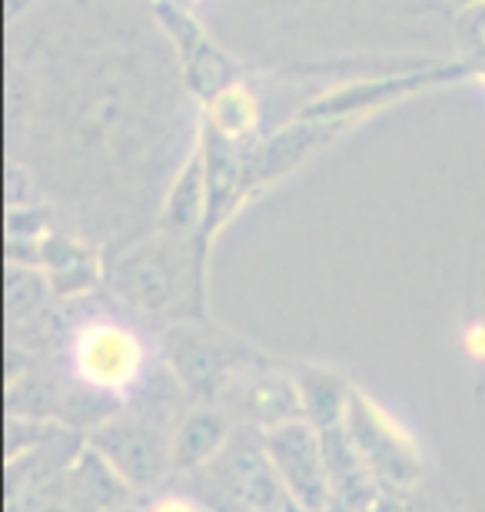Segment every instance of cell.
I'll list each match as a JSON object with an SVG mask.
<instances>
[{"instance_id": "obj_11", "label": "cell", "mask_w": 485, "mask_h": 512, "mask_svg": "<svg viewBox=\"0 0 485 512\" xmlns=\"http://www.w3.org/2000/svg\"><path fill=\"white\" fill-rule=\"evenodd\" d=\"M293 373H296V386H299L303 419H309L319 433L343 426L356 389L349 386L339 373L323 370V366H296Z\"/></svg>"}, {"instance_id": "obj_15", "label": "cell", "mask_w": 485, "mask_h": 512, "mask_svg": "<svg viewBox=\"0 0 485 512\" xmlns=\"http://www.w3.org/2000/svg\"><path fill=\"white\" fill-rule=\"evenodd\" d=\"M140 512H206V506L187 493H157L140 506Z\"/></svg>"}, {"instance_id": "obj_10", "label": "cell", "mask_w": 485, "mask_h": 512, "mask_svg": "<svg viewBox=\"0 0 485 512\" xmlns=\"http://www.w3.org/2000/svg\"><path fill=\"white\" fill-rule=\"evenodd\" d=\"M34 253L57 296H80L94 290L100 280L97 256L84 243L64 237V233H50V237L34 243Z\"/></svg>"}, {"instance_id": "obj_9", "label": "cell", "mask_w": 485, "mask_h": 512, "mask_svg": "<svg viewBox=\"0 0 485 512\" xmlns=\"http://www.w3.org/2000/svg\"><path fill=\"white\" fill-rule=\"evenodd\" d=\"M157 14H160L163 24H167L170 34L180 40V54H183V64H187L190 87L196 90V94H200L203 100H213L216 94H223L226 87H233L230 64H226L220 50L200 34V27H196L180 7L157 4Z\"/></svg>"}, {"instance_id": "obj_18", "label": "cell", "mask_w": 485, "mask_h": 512, "mask_svg": "<svg viewBox=\"0 0 485 512\" xmlns=\"http://www.w3.org/2000/svg\"><path fill=\"white\" fill-rule=\"evenodd\" d=\"M110 512H140V509H120V506H117V509H110Z\"/></svg>"}, {"instance_id": "obj_16", "label": "cell", "mask_w": 485, "mask_h": 512, "mask_svg": "<svg viewBox=\"0 0 485 512\" xmlns=\"http://www.w3.org/2000/svg\"><path fill=\"white\" fill-rule=\"evenodd\" d=\"M466 350L472 360H485V323H472L466 330Z\"/></svg>"}, {"instance_id": "obj_1", "label": "cell", "mask_w": 485, "mask_h": 512, "mask_svg": "<svg viewBox=\"0 0 485 512\" xmlns=\"http://www.w3.org/2000/svg\"><path fill=\"white\" fill-rule=\"evenodd\" d=\"M70 383L107 403L130 399L153 373L150 346L137 326L117 316H87L67 336Z\"/></svg>"}, {"instance_id": "obj_6", "label": "cell", "mask_w": 485, "mask_h": 512, "mask_svg": "<svg viewBox=\"0 0 485 512\" xmlns=\"http://www.w3.org/2000/svg\"><path fill=\"white\" fill-rule=\"evenodd\" d=\"M216 406H223L236 423L256 429H273L303 416L296 373L263 360V356H253L230 376Z\"/></svg>"}, {"instance_id": "obj_8", "label": "cell", "mask_w": 485, "mask_h": 512, "mask_svg": "<svg viewBox=\"0 0 485 512\" xmlns=\"http://www.w3.org/2000/svg\"><path fill=\"white\" fill-rule=\"evenodd\" d=\"M236 419L216 403H196L183 413L173 429V469L177 473H196L206 463H213L230 443Z\"/></svg>"}, {"instance_id": "obj_12", "label": "cell", "mask_w": 485, "mask_h": 512, "mask_svg": "<svg viewBox=\"0 0 485 512\" xmlns=\"http://www.w3.org/2000/svg\"><path fill=\"white\" fill-rule=\"evenodd\" d=\"M206 213H210V170H206V150H196L167 193L163 230L173 237H190L203 227Z\"/></svg>"}, {"instance_id": "obj_13", "label": "cell", "mask_w": 485, "mask_h": 512, "mask_svg": "<svg viewBox=\"0 0 485 512\" xmlns=\"http://www.w3.org/2000/svg\"><path fill=\"white\" fill-rule=\"evenodd\" d=\"M256 120H260V107H256V97L246 87L233 84L210 100V127L223 140L240 143L256 127Z\"/></svg>"}, {"instance_id": "obj_14", "label": "cell", "mask_w": 485, "mask_h": 512, "mask_svg": "<svg viewBox=\"0 0 485 512\" xmlns=\"http://www.w3.org/2000/svg\"><path fill=\"white\" fill-rule=\"evenodd\" d=\"M452 30H456V40L466 54L485 67V0H476L469 7H459L456 17H452Z\"/></svg>"}, {"instance_id": "obj_7", "label": "cell", "mask_w": 485, "mask_h": 512, "mask_svg": "<svg viewBox=\"0 0 485 512\" xmlns=\"http://www.w3.org/2000/svg\"><path fill=\"white\" fill-rule=\"evenodd\" d=\"M346 433L353 439L359 459L373 469L376 476H386L392 483H412L422 473V453L416 439L406 426H399L396 419L369 396L356 389L353 403L346 413Z\"/></svg>"}, {"instance_id": "obj_4", "label": "cell", "mask_w": 485, "mask_h": 512, "mask_svg": "<svg viewBox=\"0 0 485 512\" xmlns=\"http://www.w3.org/2000/svg\"><path fill=\"white\" fill-rule=\"evenodd\" d=\"M160 353L163 363L170 366L173 376L187 389V396L196 403H216L230 376L256 356L233 336L187 320L173 323L163 333Z\"/></svg>"}, {"instance_id": "obj_5", "label": "cell", "mask_w": 485, "mask_h": 512, "mask_svg": "<svg viewBox=\"0 0 485 512\" xmlns=\"http://www.w3.org/2000/svg\"><path fill=\"white\" fill-rule=\"evenodd\" d=\"M266 456L293 496V503L306 512H326L333 506V476H329L323 433L309 419H290L273 429H263Z\"/></svg>"}, {"instance_id": "obj_3", "label": "cell", "mask_w": 485, "mask_h": 512, "mask_svg": "<svg viewBox=\"0 0 485 512\" xmlns=\"http://www.w3.org/2000/svg\"><path fill=\"white\" fill-rule=\"evenodd\" d=\"M87 443L130 489L160 486L173 469V429L137 409L107 416L90 429Z\"/></svg>"}, {"instance_id": "obj_17", "label": "cell", "mask_w": 485, "mask_h": 512, "mask_svg": "<svg viewBox=\"0 0 485 512\" xmlns=\"http://www.w3.org/2000/svg\"><path fill=\"white\" fill-rule=\"evenodd\" d=\"M449 4L459 10V7H469V4H476V0H449Z\"/></svg>"}, {"instance_id": "obj_2", "label": "cell", "mask_w": 485, "mask_h": 512, "mask_svg": "<svg viewBox=\"0 0 485 512\" xmlns=\"http://www.w3.org/2000/svg\"><path fill=\"white\" fill-rule=\"evenodd\" d=\"M110 286L127 310L157 320H183L200 290V273L190 270L183 237L163 230V237L143 240L113 263Z\"/></svg>"}]
</instances>
